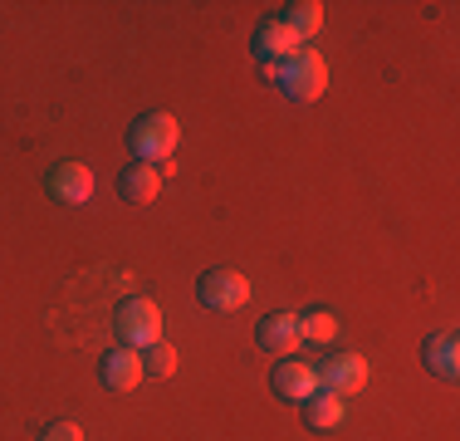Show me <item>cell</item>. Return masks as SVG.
<instances>
[{
  "mask_svg": "<svg viewBox=\"0 0 460 441\" xmlns=\"http://www.w3.org/2000/svg\"><path fill=\"white\" fill-rule=\"evenodd\" d=\"M275 79L294 104H319L328 94V64H323L319 50H294L289 59L275 64Z\"/></svg>",
  "mask_w": 460,
  "mask_h": 441,
  "instance_id": "1",
  "label": "cell"
},
{
  "mask_svg": "<svg viewBox=\"0 0 460 441\" xmlns=\"http://www.w3.org/2000/svg\"><path fill=\"white\" fill-rule=\"evenodd\" d=\"M177 142H181V128H177V118L172 113H142L133 128H128V148H133V158L137 162H147V167H157V162H167L172 152H177Z\"/></svg>",
  "mask_w": 460,
  "mask_h": 441,
  "instance_id": "2",
  "label": "cell"
},
{
  "mask_svg": "<svg viewBox=\"0 0 460 441\" xmlns=\"http://www.w3.org/2000/svg\"><path fill=\"white\" fill-rule=\"evenodd\" d=\"M113 334H118V344H128L137 353L162 344V309L152 300H142V294H133V300H123L113 309Z\"/></svg>",
  "mask_w": 460,
  "mask_h": 441,
  "instance_id": "3",
  "label": "cell"
},
{
  "mask_svg": "<svg viewBox=\"0 0 460 441\" xmlns=\"http://www.w3.org/2000/svg\"><path fill=\"white\" fill-rule=\"evenodd\" d=\"M196 294H201L206 309L230 314V309H240L250 300V280L240 270H230V265H216V270H206L201 280H196Z\"/></svg>",
  "mask_w": 460,
  "mask_h": 441,
  "instance_id": "4",
  "label": "cell"
},
{
  "mask_svg": "<svg viewBox=\"0 0 460 441\" xmlns=\"http://www.w3.org/2000/svg\"><path fill=\"white\" fill-rule=\"evenodd\" d=\"M319 388L333 397H353L367 388V358L363 353H333L319 363Z\"/></svg>",
  "mask_w": 460,
  "mask_h": 441,
  "instance_id": "5",
  "label": "cell"
},
{
  "mask_svg": "<svg viewBox=\"0 0 460 441\" xmlns=\"http://www.w3.org/2000/svg\"><path fill=\"white\" fill-rule=\"evenodd\" d=\"M45 196L59 206H84L93 196V167H84V162H54L45 176Z\"/></svg>",
  "mask_w": 460,
  "mask_h": 441,
  "instance_id": "6",
  "label": "cell"
},
{
  "mask_svg": "<svg viewBox=\"0 0 460 441\" xmlns=\"http://www.w3.org/2000/svg\"><path fill=\"white\" fill-rule=\"evenodd\" d=\"M255 344L270 353V358H294V348L304 344L299 334V314H265L255 328Z\"/></svg>",
  "mask_w": 460,
  "mask_h": 441,
  "instance_id": "7",
  "label": "cell"
},
{
  "mask_svg": "<svg viewBox=\"0 0 460 441\" xmlns=\"http://www.w3.org/2000/svg\"><path fill=\"white\" fill-rule=\"evenodd\" d=\"M270 382H275V392L284 402H309V397L319 392V368H314V363H299V358H279Z\"/></svg>",
  "mask_w": 460,
  "mask_h": 441,
  "instance_id": "8",
  "label": "cell"
},
{
  "mask_svg": "<svg viewBox=\"0 0 460 441\" xmlns=\"http://www.w3.org/2000/svg\"><path fill=\"white\" fill-rule=\"evenodd\" d=\"M142 378H147V368H142V353L137 348L118 344V348L103 353V388L108 392H133Z\"/></svg>",
  "mask_w": 460,
  "mask_h": 441,
  "instance_id": "9",
  "label": "cell"
},
{
  "mask_svg": "<svg viewBox=\"0 0 460 441\" xmlns=\"http://www.w3.org/2000/svg\"><path fill=\"white\" fill-rule=\"evenodd\" d=\"M294 50H304V40L294 35L289 25L275 15V20H260V30H255V54L265 64H279V59H289Z\"/></svg>",
  "mask_w": 460,
  "mask_h": 441,
  "instance_id": "10",
  "label": "cell"
},
{
  "mask_svg": "<svg viewBox=\"0 0 460 441\" xmlns=\"http://www.w3.org/2000/svg\"><path fill=\"white\" fill-rule=\"evenodd\" d=\"M157 192H162V176H157V167H147V162L118 172V196H123V202L147 206V202H157Z\"/></svg>",
  "mask_w": 460,
  "mask_h": 441,
  "instance_id": "11",
  "label": "cell"
},
{
  "mask_svg": "<svg viewBox=\"0 0 460 441\" xmlns=\"http://www.w3.org/2000/svg\"><path fill=\"white\" fill-rule=\"evenodd\" d=\"M421 358H426V368H431L436 378H456V373H460V334H456V328H446V334L426 338Z\"/></svg>",
  "mask_w": 460,
  "mask_h": 441,
  "instance_id": "12",
  "label": "cell"
},
{
  "mask_svg": "<svg viewBox=\"0 0 460 441\" xmlns=\"http://www.w3.org/2000/svg\"><path fill=\"white\" fill-rule=\"evenodd\" d=\"M279 20H284V25H289L299 40H314V35L323 30V5H319V0H289Z\"/></svg>",
  "mask_w": 460,
  "mask_h": 441,
  "instance_id": "13",
  "label": "cell"
},
{
  "mask_svg": "<svg viewBox=\"0 0 460 441\" xmlns=\"http://www.w3.org/2000/svg\"><path fill=\"white\" fill-rule=\"evenodd\" d=\"M304 422L314 427V432H333L338 422H343V397H333V392H314L309 402H304Z\"/></svg>",
  "mask_w": 460,
  "mask_h": 441,
  "instance_id": "14",
  "label": "cell"
},
{
  "mask_svg": "<svg viewBox=\"0 0 460 441\" xmlns=\"http://www.w3.org/2000/svg\"><path fill=\"white\" fill-rule=\"evenodd\" d=\"M299 334L314 338V344H328V338L338 334V314H328V309H309V314H299Z\"/></svg>",
  "mask_w": 460,
  "mask_h": 441,
  "instance_id": "15",
  "label": "cell"
},
{
  "mask_svg": "<svg viewBox=\"0 0 460 441\" xmlns=\"http://www.w3.org/2000/svg\"><path fill=\"white\" fill-rule=\"evenodd\" d=\"M177 348L167 344V338H162V344H152V348H142V368L147 373H157V378H172V373H177Z\"/></svg>",
  "mask_w": 460,
  "mask_h": 441,
  "instance_id": "16",
  "label": "cell"
},
{
  "mask_svg": "<svg viewBox=\"0 0 460 441\" xmlns=\"http://www.w3.org/2000/svg\"><path fill=\"white\" fill-rule=\"evenodd\" d=\"M40 441H84V427L79 422H49L40 432Z\"/></svg>",
  "mask_w": 460,
  "mask_h": 441,
  "instance_id": "17",
  "label": "cell"
}]
</instances>
